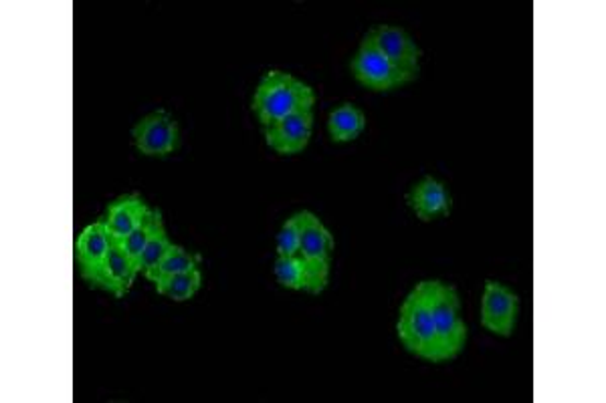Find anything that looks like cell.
<instances>
[{
	"mask_svg": "<svg viewBox=\"0 0 606 403\" xmlns=\"http://www.w3.org/2000/svg\"><path fill=\"white\" fill-rule=\"evenodd\" d=\"M170 248H172V242L168 241L165 224L160 220L156 224L154 232H152L150 241L146 244V248H144V253L140 256L138 262H136L138 265V272H142L148 279V274L162 262V258L168 255Z\"/></svg>",
	"mask_w": 606,
	"mask_h": 403,
	"instance_id": "e0dca14e",
	"label": "cell"
},
{
	"mask_svg": "<svg viewBox=\"0 0 606 403\" xmlns=\"http://www.w3.org/2000/svg\"><path fill=\"white\" fill-rule=\"evenodd\" d=\"M134 142L144 156H168L179 146V123L168 111H154L134 127Z\"/></svg>",
	"mask_w": 606,
	"mask_h": 403,
	"instance_id": "8992f818",
	"label": "cell"
},
{
	"mask_svg": "<svg viewBox=\"0 0 606 403\" xmlns=\"http://www.w3.org/2000/svg\"><path fill=\"white\" fill-rule=\"evenodd\" d=\"M518 319V296L496 281L485 284L482 298V325L494 335H511Z\"/></svg>",
	"mask_w": 606,
	"mask_h": 403,
	"instance_id": "52a82bcc",
	"label": "cell"
},
{
	"mask_svg": "<svg viewBox=\"0 0 606 403\" xmlns=\"http://www.w3.org/2000/svg\"><path fill=\"white\" fill-rule=\"evenodd\" d=\"M312 132H314V113L298 111V113H291L288 118L265 127V139H267V146L277 154L291 156V154H300L302 149L307 148V144L312 139Z\"/></svg>",
	"mask_w": 606,
	"mask_h": 403,
	"instance_id": "9c48e42d",
	"label": "cell"
},
{
	"mask_svg": "<svg viewBox=\"0 0 606 403\" xmlns=\"http://www.w3.org/2000/svg\"><path fill=\"white\" fill-rule=\"evenodd\" d=\"M274 272L281 286L291 291H307V269L300 256H277Z\"/></svg>",
	"mask_w": 606,
	"mask_h": 403,
	"instance_id": "ac0fdd59",
	"label": "cell"
},
{
	"mask_svg": "<svg viewBox=\"0 0 606 403\" xmlns=\"http://www.w3.org/2000/svg\"><path fill=\"white\" fill-rule=\"evenodd\" d=\"M316 103V94L310 85L295 80L290 73L269 71L255 89L253 111L269 127L279 120L298 111H312Z\"/></svg>",
	"mask_w": 606,
	"mask_h": 403,
	"instance_id": "6da1fadb",
	"label": "cell"
},
{
	"mask_svg": "<svg viewBox=\"0 0 606 403\" xmlns=\"http://www.w3.org/2000/svg\"><path fill=\"white\" fill-rule=\"evenodd\" d=\"M352 73L362 85L374 91H390L414 80V75L392 65L385 54L366 40H362L359 53L352 59Z\"/></svg>",
	"mask_w": 606,
	"mask_h": 403,
	"instance_id": "5b68a950",
	"label": "cell"
},
{
	"mask_svg": "<svg viewBox=\"0 0 606 403\" xmlns=\"http://www.w3.org/2000/svg\"><path fill=\"white\" fill-rule=\"evenodd\" d=\"M201 272L198 269L186 270V272H180V274H172V277H166V279H160L156 284V291L160 295L170 298V301H177V303H182V301H189L196 295V291L201 289Z\"/></svg>",
	"mask_w": 606,
	"mask_h": 403,
	"instance_id": "9a60e30c",
	"label": "cell"
},
{
	"mask_svg": "<svg viewBox=\"0 0 606 403\" xmlns=\"http://www.w3.org/2000/svg\"><path fill=\"white\" fill-rule=\"evenodd\" d=\"M196 265H198V256L191 255L186 248L172 244V248L162 258V262L148 274V281L158 282L166 277H172V274L194 270Z\"/></svg>",
	"mask_w": 606,
	"mask_h": 403,
	"instance_id": "2e32d148",
	"label": "cell"
},
{
	"mask_svg": "<svg viewBox=\"0 0 606 403\" xmlns=\"http://www.w3.org/2000/svg\"><path fill=\"white\" fill-rule=\"evenodd\" d=\"M302 244V220L300 215L291 216L277 234V256L300 255Z\"/></svg>",
	"mask_w": 606,
	"mask_h": 403,
	"instance_id": "ffe728a7",
	"label": "cell"
},
{
	"mask_svg": "<svg viewBox=\"0 0 606 403\" xmlns=\"http://www.w3.org/2000/svg\"><path fill=\"white\" fill-rule=\"evenodd\" d=\"M302 220V244L300 258L307 269V293H322L330 277V260L334 253V239L330 230L312 212H300Z\"/></svg>",
	"mask_w": 606,
	"mask_h": 403,
	"instance_id": "277c9868",
	"label": "cell"
},
{
	"mask_svg": "<svg viewBox=\"0 0 606 403\" xmlns=\"http://www.w3.org/2000/svg\"><path fill=\"white\" fill-rule=\"evenodd\" d=\"M136 274H138L136 260L125 253L120 242L111 241L110 255L97 277V286H104L111 295L124 296L136 281Z\"/></svg>",
	"mask_w": 606,
	"mask_h": 403,
	"instance_id": "8fae6325",
	"label": "cell"
},
{
	"mask_svg": "<svg viewBox=\"0 0 606 403\" xmlns=\"http://www.w3.org/2000/svg\"><path fill=\"white\" fill-rule=\"evenodd\" d=\"M110 232L106 229L104 220H99L96 224H89L80 234L77 244H75V255H77V262H80V269H82L85 281L96 284L101 267L110 255Z\"/></svg>",
	"mask_w": 606,
	"mask_h": 403,
	"instance_id": "30bf717a",
	"label": "cell"
},
{
	"mask_svg": "<svg viewBox=\"0 0 606 403\" xmlns=\"http://www.w3.org/2000/svg\"><path fill=\"white\" fill-rule=\"evenodd\" d=\"M364 127H366V118L352 103H344L330 113L328 130L334 142H352L364 132Z\"/></svg>",
	"mask_w": 606,
	"mask_h": 403,
	"instance_id": "5bb4252c",
	"label": "cell"
},
{
	"mask_svg": "<svg viewBox=\"0 0 606 403\" xmlns=\"http://www.w3.org/2000/svg\"><path fill=\"white\" fill-rule=\"evenodd\" d=\"M162 220V216L160 212H156V210H152L150 215L144 218V222L140 224L138 229L134 230L128 239L120 242L122 246H124L125 253L132 256L136 262H138L140 256L144 253V248H146V244L150 241L152 232L156 229V224Z\"/></svg>",
	"mask_w": 606,
	"mask_h": 403,
	"instance_id": "d6986e66",
	"label": "cell"
},
{
	"mask_svg": "<svg viewBox=\"0 0 606 403\" xmlns=\"http://www.w3.org/2000/svg\"><path fill=\"white\" fill-rule=\"evenodd\" d=\"M399 337L402 345L416 357L431 363H441L425 281L414 286L413 293L407 296V301L400 307Z\"/></svg>",
	"mask_w": 606,
	"mask_h": 403,
	"instance_id": "7a4b0ae2",
	"label": "cell"
},
{
	"mask_svg": "<svg viewBox=\"0 0 606 403\" xmlns=\"http://www.w3.org/2000/svg\"><path fill=\"white\" fill-rule=\"evenodd\" d=\"M150 212V208L138 196H124L111 202L108 215L104 218L111 241L122 242L128 239Z\"/></svg>",
	"mask_w": 606,
	"mask_h": 403,
	"instance_id": "7c38bea8",
	"label": "cell"
},
{
	"mask_svg": "<svg viewBox=\"0 0 606 403\" xmlns=\"http://www.w3.org/2000/svg\"><path fill=\"white\" fill-rule=\"evenodd\" d=\"M425 289L433 310L439 362H449L461 353L468 339V329L461 319L459 295L453 286L439 281H425Z\"/></svg>",
	"mask_w": 606,
	"mask_h": 403,
	"instance_id": "3957f363",
	"label": "cell"
},
{
	"mask_svg": "<svg viewBox=\"0 0 606 403\" xmlns=\"http://www.w3.org/2000/svg\"><path fill=\"white\" fill-rule=\"evenodd\" d=\"M409 204L421 220H435L451 212V196L435 178L421 180L409 194Z\"/></svg>",
	"mask_w": 606,
	"mask_h": 403,
	"instance_id": "4fadbf2b",
	"label": "cell"
},
{
	"mask_svg": "<svg viewBox=\"0 0 606 403\" xmlns=\"http://www.w3.org/2000/svg\"><path fill=\"white\" fill-rule=\"evenodd\" d=\"M364 40L385 54L392 65H397L416 77L421 51H419L416 42L402 28L380 25V27L373 28Z\"/></svg>",
	"mask_w": 606,
	"mask_h": 403,
	"instance_id": "ba28073f",
	"label": "cell"
}]
</instances>
